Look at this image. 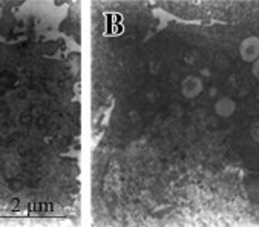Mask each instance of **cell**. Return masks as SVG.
Listing matches in <instances>:
<instances>
[{"label": "cell", "mask_w": 259, "mask_h": 227, "mask_svg": "<svg viewBox=\"0 0 259 227\" xmlns=\"http://www.w3.org/2000/svg\"><path fill=\"white\" fill-rule=\"evenodd\" d=\"M239 57L245 63H254L259 59V37H245L239 43Z\"/></svg>", "instance_id": "6da1fadb"}, {"label": "cell", "mask_w": 259, "mask_h": 227, "mask_svg": "<svg viewBox=\"0 0 259 227\" xmlns=\"http://www.w3.org/2000/svg\"><path fill=\"white\" fill-rule=\"evenodd\" d=\"M204 91V83L196 75H187L181 83V94L186 98H196Z\"/></svg>", "instance_id": "7a4b0ae2"}, {"label": "cell", "mask_w": 259, "mask_h": 227, "mask_svg": "<svg viewBox=\"0 0 259 227\" xmlns=\"http://www.w3.org/2000/svg\"><path fill=\"white\" fill-rule=\"evenodd\" d=\"M236 110V101L227 95L221 97L217 103H215V114L221 119H229L232 117Z\"/></svg>", "instance_id": "3957f363"}, {"label": "cell", "mask_w": 259, "mask_h": 227, "mask_svg": "<svg viewBox=\"0 0 259 227\" xmlns=\"http://www.w3.org/2000/svg\"><path fill=\"white\" fill-rule=\"evenodd\" d=\"M250 135H251V138L256 143H259V120H256L254 123H251V126H250Z\"/></svg>", "instance_id": "277c9868"}, {"label": "cell", "mask_w": 259, "mask_h": 227, "mask_svg": "<svg viewBox=\"0 0 259 227\" xmlns=\"http://www.w3.org/2000/svg\"><path fill=\"white\" fill-rule=\"evenodd\" d=\"M251 74H253V77L259 82V59H257L254 63H251Z\"/></svg>", "instance_id": "5b68a950"}]
</instances>
